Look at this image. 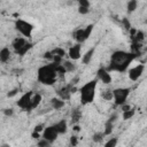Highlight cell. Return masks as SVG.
Listing matches in <instances>:
<instances>
[{
  "label": "cell",
  "instance_id": "obj_1",
  "mask_svg": "<svg viewBox=\"0 0 147 147\" xmlns=\"http://www.w3.org/2000/svg\"><path fill=\"white\" fill-rule=\"evenodd\" d=\"M136 59V55L131 52L126 51H115L110 55L109 64L106 67L107 70L116 71V72H124L129 69V65Z\"/></svg>",
  "mask_w": 147,
  "mask_h": 147
},
{
  "label": "cell",
  "instance_id": "obj_2",
  "mask_svg": "<svg viewBox=\"0 0 147 147\" xmlns=\"http://www.w3.org/2000/svg\"><path fill=\"white\" fill-rule=\"evenodd\" d=\"M57 76L59 75L55 70L53 62H51L48 64H44V65L39 67L37 70V80L40 84L46 85V86L54 85L57 79Z\"/></svg>",
  "mask_w": 147,
  "mask_h": 147
},
{
  "label": "cell",
  "instance_id": "obj_3",
  "mask_svg": "<svg viewBox=\"0 0 147 147\" xmlns=\"http://www.w3.org/2000/svg\"><path fill=\"white\" fill-rule=\"evenodd\" d=\"M98 79L94 78L92 80L86 82L78 91H79V95H80V102L82 105H88L92 103L95 99V94H96V86H98Z\"/></svg>",
  "mask_w": 147,
  "mask_h": 147
},
{
  "label": "cell",
  "instance_id": "obj_4",
  "mask_svg": "<svg viewBox=\"0 0 147 147\" xmlns=\"http://www.w3.org/2000/svg\"><path fill=\"white\" fill-rule=\"evenodd\" d=\"M11 47L14 49V52L20 55V56H24L31 48H32V42H30L28 40V38L24 37H16L13 41H11Z\"/></svg>",
  "mask_w": 147,
  "mask_h": 147
},
{
  "label": "cell",
  "instance_id": "obj_5",
  "mask_svg": "<svg viewBox=\"0 0 147 147\" xmlns=\"http://www.w3.org/2000/svg\"><path fill=\"white\" fill-rule=\"evenodd\" d=\"M14 26H15V30L24 38H31L32 32L34 30L33 24L23 18H16L14 22Z\"/></svg>",
  "mask_w": 147,
  "mask_h": 147
},
{
  "label": "cell",
  "instance_id": "obj_6",
  "mask_svg": "<svg viewBox=\"0 0 147 147\" xmlns=\"http://www.w3.org/2000/svg\"><path fill=\"white\" fill-rule=\"evenodd\" d=\"M130 88L129 87H117L113 90V100L116 106L121 107L123 103L127 101V98L130 95Z\"/></svg>",
  "mask_w": 147,
  "mask_h": 147
},
{
  "label": "cell",
  "instance_id": "obj_7",
  "mask_svg": "<svg viewBox=\"0 0 147 147\" xmlns=\"http://www.w3.org/2000/svg\"><path fill=\"white\" fill-rule=\"evenodd\" d=\"M92 31H93V24H88L86 28L77 29L75 31V33H74V37H75V39H76V41L78 44H83L90 38Z\"/></svg>",
  "mask_w": 147,
  "mask_h": 147
},
{
  "label": "cell",
  "instance_id": "obj_8",
  "mask_svg": "<svg viewBox=\"0 0 147 147\" xmlns=\"http://www.w3.org/2000/svg\"><path fill=\"white\" fill-rule=\"evenodd\" d=\"M77 91H78L77 87H76L75 85H72L71 83H69V84L64 85L63 87H61L60 90H57V96L61 98L62 100L67 101V100H69V99L71 98V95H72L74 93H76Z\"/></svg>",
  "mask_w": 147,
  "mask_h": 147
},
{
  "label": "cell",
  "instance_id": "obj_9",
  "mask_svg": "<svg viewBox=\"0 0 147 147\" xmlns=\"http://www.w3.org/2000/svg\"><path fill=\"white\" fill-rule=\"evenodd\" d=\"M59 136H60V134L57 133V131H56V129L54 127V125L45 126L44 130H42V132H41V138L46 139L49 144H53V142L57 139Z\"/></svg>",
  "mask_w": 147,
  "mask_h": 147
},
{
  "label": "cell",
  "instance_id": "obj_10",
  "mask_svg": "<svg viewBox=\"0 0 147 147\" xmlns=\"http://www.w3.org/2000/svg\"><path fill=\"white\" fill-rule=\"evenodd\" d=\"M145 71V65L142 63H139L132 68H130L127 70V76H129V79L132 80V82H137L144 74Z\"/></svg>",
  "mask_w": 147,
  "mask_h": 147
},
{
  "label": "cell",
  "instance_id": "obj_11",
  "mask_svg": "<svg viewBox=\"0 0 147 147\" xmlns=\"http://www.w3.org/2000/svg\"><path fill=\"white\" fill-rule=\"evenodd\" d=\"M32 94H33V92H32V91H28V92L23 93V94L18 98V100H17V102H16L17 107H18L20 109H22V110L28 111L29 106H30V101H31V96H32Z\"/></svg>",
  "mask_w": 147,
  "mask_h": 147
},
{
  "label": "cell",
  "instance_id": "obj_12",
  "mask_svg": "<svg viewBox=\"0 0 147 147\" xmlns=\"http://www.w3.org/2000/svg\"><path fill=\"white\" fill-rule=\"evenodd\" d=\"M96 79L100 80L101 83L106 84V85H108V84H110L113 82L111 74H110L109 70H107L106 67H101V68L98 69V71H96Z\"/></svg>",
  "mask_w": 147,
  "mask_h": 147
},
{
  "label": "cell",
  "instance_id": "obj_13",
  "mask_svg": "<svg viewBox=\"0 0 147 147\" xmlns=\"http://www.w3.org/2000/svg\"><path fill=\"white\" fill-rule=\"evenodd\" d=\"M68 57L69 60H72V61H76V60H79L80 56H82V44H75L72 46L69 47L68 52Z\"/></svg>",
  "mask_w": 147,
  "mask_h": 147
},
{
  "label": "cell",
  "instance_id": "obj_14",
  "mask_svg": "<svg viewBox=\"0 0 147 147\" xmlns=\"http://www.w3.org/2000/svg\"><path fill=\"white\" fill-rule=\"evenodd\" d=\"M42 101V95L40 93H33L32 96H31V101H30V106H29V109L28 111H32L33 109H36Z\"/></svg>",
  "mask_w": 147,
  "mask_h": 147
},
{
  "label": "cell",
  "instance_id": "obj_15",
  "mask_svg": "<svg viewBox=\"0 0 147 147\" xmlns=\"http://www.w3.org/2000/svg\"><path fill=\"white\" fill-rule=\"evenodd\" d=\"M53 125H54V127L56 129V131H57L59 134H64V133H67V131H68V122H67L65 119H60L59 122H56V123L53 124Z\"/></svg>",
  "mask_w": 147,
  "mask_h": 147
},
{
  "label": "cell",
  "instance_id": "obj_16",
  "mask_svg": "<svg viewBox=\"0 0 147 147\" xmlns=\"http://www.w3.org/2000/svg\"><path fill=\"white\" fill-rule=\"evenodd\" d=\"M94 52H95V47H92V48H90L88 51H86V52L80 56L82 62H83L84 64H88V63L92 61V59H93Z\"/></svg>",
  "mask_w": 147,
  "mask_h": 147
},
{
  "label": "cell",
  "instance_id": "obj_17",
  "mask_svg": "<svg viewBox=\"0 0 147 147\" xmlns=\"http://www.w3.org/2000/svg\"><path fill=\"white\" fill-rule=\"evenodd\" d=\"M64 105H65V101L62 100V99L59 98V96L51 99V107H52V109H54V110H60V109H62V108L64 107Z\"/></svg>",
  "mask_w": 147,
  "mask_h": 147
},
{
  "label": "cell",
  "instance_id": "obj_18",
  "mask_svg": "<svg viewBox=\"0 0 147 147\" xmlns=\"http://www.w3.org/2000/svg\"><path fill=\"white\" fill-rule=\"evenodd\" d=\"M115 118H116V115L110 117L106 124H105V130H103V133L105 136H110V133L113 132V129H114V122H115Z\"/></svg>",
  "mask_w": 147,
  "mask_h": 147
},
{
  "label": "cell",
  "instance_id": "obj_19",
  "mask_svg": "<svg viewBox=\"0 0 147 147\" xmlns=\"http://www.w3.org/2000/svg\"><path fill=\"white\" fill-rule=\"evenodd\" d=\"M10 59V49L8 47H3L0 49V62L6 63Z\"/></svg>",
  "mask_w": 147,
  "mask_h": 147
},
{
  "label": "cell",
  "instance_id": "obj_20",
  "mask_svg": "<svg viewBox=\"0 0 147 147\" xmlns=\"http://www.w3.org/2000/svg\"><path fill=\"white\" fill-rule=\"evenodd\" d=\"M62 64L65 69L67 72H72L76 70V65L74 64V61L72 60H63L62 61Z\"/></svg>",
  "mask_w": 147,
  "mask_h": 147
},
{
  "label": "cell",
  "instance_id": "obj_21",
  "mask_svg": "<svg viewBox=\"0 0 147 147\" xmlns=\"http://www.w3.org/2000/svg\"><path fill=\"white\" fill-rule=\"evenodd\" d=\"M80 117H82V111H80V109H79V108L72 109V111H71V121H72V123H74V124L79 123Z\"/></svg>",
  "mask_w": 147,
  "mask_h": 147
},
{
  "label": "cell",
  "instance_id": "obj_22",
  "mask_svg": "<svg viewBox=\"0 0 147 147\" xmlns=\"http://www.w3.org/2000/svg\"><path fill=\"white\" fill-rule=\"evenodd\" d=\"M136 114V110L133 108H130V109H126V110H122V118L124 121H127V119H131Z\"/></svg>",
  "mask_w": 147,
  "mask_h": 147
},
{
  "label": "cell",
  "instance_id": "obj_23",
  "mask_svg": "<svg viewBox=\"0 0 147 147\" xmlns=\"http://www.w3.org/2000/svg\"><path fill=\"white\" fill-rule=\"evenodd\" d=\"M138 8V0H129L126 3V10L127 13H133Z\"/></svg>",
  "mask_w": 147,
  "mask_h": 147
},
{
  "label": "cell",
  "instance_id": "obj_24",
  "mask_svg": "<svg viewBox=\"0 0 147 147\" xmlns=\"http://www.w3.org/2000/svg\"><path fill=\"white\" fill-rule=\"evenodd\" d=\"M101 98L106 101L113 100V91L111 90H103L102 93H101Z\"/></svg>",
  "mask_w": 147,
  "mask_h": 147
},
{
  "label": "cell",
  "instance_id": "obj_25",
  "mask_svg": "<svg viewBox=\"0 0 147 147\" xmlns=\"http://www.w3.org/2000/svg\"><path fill=\"white\" fill-rule=\"evenodd\" d=\"M103 137H105V133L103 132H95L94 134H93V137H92V140L94 141V142H101L102 140H103Z\"/></svg>",
  "mask_w": 147,
  "mask_h": 147
},
{
  "label": "cell",
  "instance_id": "obj_26",
  "mask_svg": "<svg viewBox=\"0 0 147 147\" xmlns=\"http://www.w3.org/2000/svg\"><path fill=\"white\" fill-rule=\"evenodd\" d=\"M118 142V139L117 138H110L107 142H105V146L106 147H115Z\"/></svg>",
  "mask_w": 147,
  "mask_h": 147
},
{
  "label": "cell",
  "instance_id": "obj_27",
  "mask_svg": "<svg viewBox=\"0 0 147 147\" xmlns=\"http://www.w3.org/2000/svg\"><path fill=\"white\" fill-rule=\"evenodd\" d=\"M122 24H123V28L126 30V31H129L132 26H131V23H130V21H129V18H126V17H123L122 18Z\"/></svg>",
  "mask_w": 147,
  "mask_h": 147
},
{
  "label": "cell",
  "instance_id": "obj_28",
  "mask_svg": "<svg viewBox=\"0 0 147 147\" xmlns=\"http://www.w3.org/2000/svg\"><path fill=\"white\" fill-rule=\"evenodd\" d=\"M37 145H38L39 147H46V146H49L51 144H49V142H48L46 139H44V138H41V137H40V138L38 139Z\"/></svg>",
  "mask_w": 147,
  "mask_h": 147
},
{
  "label": "cell",
  "instance_id": "obj_29",
  "mask_svg": "<svg viewBox=\"0 0 147 147\" xmlns=\"http://www.w3.org/2000/svg\"><path fill=\"white\" fill-rule=\"evenodd\" d=\"M77 1H78V6L87 7V8L91 7V2H90V0H77Z\"/></svg>",
  "mask_w": 147,
  "mask_h": 147
},
{
  "label": "cell",
  "instance_id": "obj_30",
  "mask_svg": "<svg viewBox=\"0 0 147 147\" xmlns=\"http://www.w3.org/2000/svg\"><path fill=\"white\" fill-rule=\"evenodd\" d=\"M78 13H79V14H82V15H86V14H88V13H90V8L78 6Z\"/></svg>",
  "mask_w": 147,
  "mask_h": 147
},
{
  "label": "cell",
  "instance_id": "obj_31",
  "mask_svg": "<svg viewBox=\"0 0 147 147\" xmlns=\"http://www.w3.org/2000/svg\"><path fill=\"white\" fill-rule=\"evenodd\" d=\"M2 113H3L5 116H13V114H14V109H13V108H6V109L2 110Z\"/></svg>",
  "mask_w": 147,
  "mask_h": 147
},
{
  "label": "cell",
  "instance_id": "obj_32",
  "mask_svg": "<svg viewBox=\"0 0 147 147\" xmlns=\"http://www.w3.org/2000/svg\"><path fill=\"white\" fill-rule=\"evenodd\" d=\"M17 93H18V88H13V90H10V91L7 93V96H8V98H14Z\"/></svg>",
  "mask_w": 147,
  "mask_h": 147
},
{
  "label": "cell",
  "instance_id": "obj_33",
  "mask_svg": "<svg viewBox=\"0 0 147 147\" xmlns=\"http://www.w3.org/2000/svg\"><path fill=\"white\" fill-rule=\"evenodd\" d=\"M78 144V137L77 136H71L70 137V145L71 146H77Z\"/></svg>",
  "mask_w": 147,
  "mask_h": 147
},
{
  "label": "cell",
  "instance_id": "obj_34",
  "mask_svg": "<svg viewBox=\"0 0 147 147\" xmlns=\"http://www.w3.org/2000/svg\"><path fill=\"white\" fill-rule=\"evenodd\" d=\"M44 124H38V125H36L34 127H33V131H36V132H39V133H41L42 132V130H44Z\"/></svg>",
  "mask_w": 147,
  "mask_h": 147
},
{
  "label": "cell",
  "instance_id": "obj_35",
  "mask_svg": "<svg viewBox=\"0 0 147 147\" xmlns=\"http://www.w3.org/2000/svg\"><path fill=\"white\" fill-rule=\"evenodd\" d=\"M42 57H44V59H47V60H49V61H52V59H53L52 52H46V53H44Z\"/></svg>",
  "mask_w": 147,
  "mask_h": 147
},
{
  "label": "cell",
  "instance_id": "obj_36",
  "mask_svg": "<svg viewBox=\"0 0 147 147\" xmlns=\"http://www.w3.org/2000/svg\"><path fill=\"white\" fill-rule=\"evenodd\" d=\"M31 137H32L33 139H39V138L41 137V133H39V132H36V131H32V133H31Z\"/></svg>",
  "mask_w": 147,
  "mask_h": 147
},
{
  "label": "cell",
  "instance_id": "obj_37",
  "mask_svg": "<svg viewBox=\"0 0 147 147\" xmlns=\"http://www.w3.org/2000/svg\"><path fill=\"white\" fill-rule=\"evenodd\" d=\"M72 130H74V132H79V131H80V126L78 125V123H77V124H74Z\"/></svg>",
  "mask_w": 147,
  "mask_h": 147
},
{
  "label": "cell",
  "instance_id": "obj_38",
  "mask_svg": "<svg viewBox=\"0 0 147 147\" xmlns=\"http://www.w3.org/2000/svg\"><path fill=\"white\" fill-rule=\"evenodd\" d=\"M13 72H15L14 75L20 76V75H22V72H23V69H15V70H13Z\"/></svg>",
  "mask_w": 147,
  "mask_h": 147
},
{
  "label": "cell",
  "instance_id": "obj_39",
  "mask_svg": "<svg viewBox=\"0 0 147 147\" xmlns=\"http://www.w3.org/2000/svg\"><path fill=\"white\" fill-rule=\"evenodd\" d=\"M78 80H79V76H76L75 78H72V79H71V82H70V83H71L72 85H76V84L78 83Z\"/></svg>",
  "mask_w": 147,
  "mask_h": 147
}]
</instances>
